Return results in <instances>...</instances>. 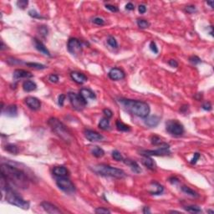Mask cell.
I'll return each instance as SVG.
<instances>
[{"instance_id": "obj_1", "label": "cell", "mask_w": 214, "mask_h": 214, "mask_svg": "<svg viewBox=\"0 0 214 214\" xmlns=\"http://www.w3.org/2000/svg\"><path fill=\"white\" fill-rule=\"evenodd\" d=\"M1 175L4 176L8 182L14 184L16 187L23 189L29 187L27 174L23 170L10 164L3 163L1 165Z\"/></svg>"}, {"instance_id": "obj_2", "label": "cell", "mask_w": 214, "mask_h": 214, "mask_svg": "<svg viewBox=\"0 0 214 214\" xmlns=\"http://www.w3.org/2000/svg\"><path fill=\"white\" fill-rule=\"evenodd\" d=\"M118 102L123 105L125 109L128 112L140 118L147 117L151 110L149 105L144 101L128 100V99H120L118 100Z\"/></svg>"}, {"instance_id": "obj_3", "label": "cell", "mask_w": 214, "mask_h": 214, "mask_svg": "<svg viewBox=\"0 0 214 214\" xmlns=\"http://www.w3.org/2000/svg\"><path fill=\"white\" fill-rule=\"evenodd\" d=\"M48 124L50 125L53 131L64 141L70 143L73 140V136L71 135V133L69 131L66 126L63 124L61 121H59L57 118H54V117L50 118L48 121Z\"/></svg>"}, {"instance_id": "obj_4", "label": "cell", "mask_w": 214, "mask_h": 214, "mask_svg": "<svg viewBox=\"0 0 214 214\" xmlns=\"http://www.w3.org/2000/svg\"><path fill=\"white\" fill-rule=\"evenodd\" d=\"M94 172L104 176H111L118 179H122L125 177V173L123 170L116 167H113L105 164H98L92 167Z\"/></svg>"}, {"instance_id": "obj_5", "label": "cell", "mask_w": 214, "mask_h": 214, "mask_svg": "<svg viewBox=\"0 0 214 214\" xmlns=\"http://www.w3.org/2000/svg\"><path fill=\"white\" fill-rule=\"evenodd\" d=\"M68 97L70 100V102L72 107L75 110L81 111L85 109L86 105H87V101H86L84 98L82 97L80 94L74 93V92H70L68 94Z\"/></svg>"}, {"instance_id": "obj_6", "label": "cell", "mask_w": 214, "mask_h": 214, "mask_svg": "<svg viewBox=\"0 0 214 214\" xmlns=\"http://www.w3.org/2000/svg\"><path fill=\"white\" fill-rule=\"evenodd\" d=\"M166 130L169 134L174 136H180L184 133V126L177 120L168 121L166 123Z\"/></svg>"}, {"instance_id": "obj_7", "label": "cell", "mask_w": 214, "mask_h": 214, "mask_svg": "<svg viewBox=\"0 0 214 214\" xmlns=\"http://www.w3.org/2000/svg\"><path fill=\"white\" fill-rule=\"evenodd\" d=\"M56 184L58 187L65 191V193H73L75 191V187L73 184V182L69 180L67 177H58L56 179Z\"/></svg>"}, {"instance_id": "obj_8", "label": "cell", "mask_w": 214, "mask_h": 214, "mask_svg": "<svg viewBox=\"0 0 214 214\" xmlns=\"http://www.w3.org/2000/svg\"><path fill=\"white\" fill-rule=\"evenodd\" d=\"M68 50L71 55H77L80 54L82 51V44L80 41L76 38H71L69 39L67 44Z\"/></svg>"}, {"instance_id": "obj_9", "label": "cell", "mask_w": 214, "mask_h": 214, "mask_svg": "<svg viewBox=\"0 0 214 214\" xmlns=\"http://www.w3.org/2000/svg\"><path fill=\"white\" fill-rule=\"evenodd\" d=\"M141 155L146 156H169L171 154V152L169 151V149L167 148H159L157 150L152 151V150H147V151H141L140 152Z\"/></svg>"}, {"instance_id": "obj_10", "label": "cell", "mask_w": 214, "mask_h": 214, "mask_svg": "<svg viewBox=\"0 0 214 214\" xmlns=\"http://www.w3.org/2000/svg\"><path fill=\"white\" fill-rule=\"evenodd\" d=\"M24 102L27 105V106L29 109L33 110H38L41 107V102L39 99L33 96H29V97L24 99Z\"/></svg>"}, {"instance_id": "obj_11", "label": "cell", "mask_w": 214, "mask_h": 214, "mask_svg": "<svg viewBox=\"0 0 214 214\" xmlns=\"http://www.w3.org/2000/svg\"><path fill=\"white\" fill-rule=\"evenodd\" d=\"M85 136L87 140H89L91 142H95V141H101L104 139V136L101 135L97 131H95L92 130H86L85 131Z\"/></svg>"}, {"instance_id": "obj_12", "label": "cell", "mask_w": 214, "mask_h": 214, "mask_svg": "<svg viewBox=\"0 0 214 214\" xmlns=\"http://www.w3.org/2000/svg\"><path fill=\"white\" fill-rule=\"evenodd\" d=\"M110 79H111L112 80H121L125 77V74L123 70L119 68H113L109 71Z\"/></svg>"}, {"instance_id": "obj_13", "label": "cell", "mask_w": 214, "mask_h": 214, "mask_svg": "<svg viewBox=\"0 0 214 214\" xmlns=\"http://www.w3.org/2000/svg\"><path fill=\"white\" fill-rule=\"evenodd\" d=\"M70 77L74 80L75 83H77L79 85H83L86 82L88 81V78L86 74L83 73L78 72V71H73L70 73Z\"/></svg>"}, {"instance_id": "obj_14", "label": "cell", "mask_w": 214, "mask_h": 214, "mask_svg": "<svg viewBox=\"0 0 214 214\" xmlns=\"http://www.w3.org/2000/svg\"><path fill=\"white\" fill-rule=\"evenodd\" d=\"M2 112L7 116L15 117L18 115V107L16 105H10L4 107V104L2 103Z\"/></svg>"}, {"instance_id": "obj_15", "label": "cell", "mask_w": 214, "mask_h": 214, "mask_svg": "<svg viewBox=\"0 0 214 214\" xmlns=\"http://www.w3.org/2000/svg\"><path fill=\"white\" fill-rule=\"evenodd\" d=\"M33 43H34L35 49L39 52H40L41 54H43L44 55H46V56H50V52L49 51V50L47 49L45 45L40 40L35 38V39H33Z\"/></svg>"}, {"instance_id": "obj_16", "label": "cell", "mask_w": 214, "mask_h": 214, "mask_svg": "<svg viewBox=\"0 0 214 214\" xmlns=\"http://www.w3.org/2000/svg\"><path fill=\"white\" fill-rule=\"evenodd\" d=\"M41 206L44 208V210L47 212L48 213L51 214H60L62 212L59 209L58 207L55 206L54 204L48 202H43L41 203Z\"/></svg>"}, {"instance_id": "obj_17", "label": "cell", "mask_w": 214, "mask_h": 214, "mask_svg": "<svg viewBox=\"0 0 214 214\" xmlns=\"http://www.w3.org/2000/svg\"><path fill=\"white\" fill-rule=\"evenodd\" d=\"M164 191V187L156 182H152L150 184V189L148 192L152 195H161Z\"/></svg>"}, {"instance_id": "obj_18", "label": "cell", "mask_w": 214, "mask_h": 214, "mask_svg": "<svg viewBox=\"0 0 214 214\" xmlns=\"http://www.w3.org/2000/svg\"><path fill=\"white\" fill-rule=\"evenodd\" d=\"M161 118L156 116H147L145 118V124L147 125L148 127H156V125H158Z\"/></svg>"}, {"instance_id": "obj_19", "label": "cell", "mask_w": 214, "mask_h": 214, "mask_svg": "<svg viewBox=\"0 0 214 214\" xmlns=\"http://www.w3.org/2000/svg\"><path fill=\"white\" fill-rule=\"evenodd\" d=\"M53 173L54 175L56 176L57 177H66L67 176L69 175V171L68 169L65 168L63 166H59V167H55L53 169Z\"/></svg>"}, {"instance_id": "obj_20", "label": "cell", "mask_w": 214, "mask_h": 214, "mask_svg": "<svg viewBox=\"0 0 214 214\" xmlns=\"http://www.w3.org/2000/svg\"><path fill=\"white\" fill-rule=\"evenodd\" d=\"M33 77V74H31L30 72L26 71L23 70H15L14 72V80H19V79L23 78H32Z\"/></svg>"}, {"instance_id": "obj_21", "label": "cell", "mask_w": 214, "mask_h": 214, "mask_svg": "<svg viewBox=\"0 0 214 214\" xmlns=\"http://www.w3.org/2000/svg\"><path fill=\"white\" fill-rule=\"evenodd\" d=\"M123 161L125 162V165L129 166L131 171L135 173H140L141 172V168H140V165L137 163L136 161H133V160H130V159H125L123 160Z\"/></svg>"}, {"instance_id": "obj_22", "label": "cell", "mask_w": 214, "mask_h": 214, "mask_svg": "<svg viewBox=\"0 0 214 214\" xmlns=\"http://www.w3.org/2000/svg\"><path fill=\"white\" fill-rule=\"evenodd\" d=\"M80 95L86 101H88V100H95V99L96 98L95 94L94 93L92 90H90V89H86V88L80 90Z\"/></svg>"}, {"instance_id": "obj_23", "label": "cell", "mask_w": 214, "mask_h": 214, "mask_svg": "<svg viewBox=\"0 0 214 214\" xmlns=\"http://www.w3.org/2000/svg\"><path fill=\"white\" fill-rule=\"evenodd\" d=\"M141 162H142V164L144 165L146 167H147L148 169L152 170V171L155 170L156 167L155 161H154L152 160V158H151L150 156H145L144 158L141 160Z\"/></svg>"}, {"instance_id": "obj_24", "label": "cell", "mask_w": 214, "mask_h": 214, "mask_svg": "<svg viewBox=\"0 0 214 214\" xmlns=\"http://www.w3.org/2000/svg\"><path fill=\"white\" fill-rule=\"evenodd\" d=\"M23 89L24 91L31 92L37 89V85L32 80H26L23 83Z\"/></svg>"}, {"instance_id": "obj_25", "label": "cell", "mask_w": 214, "mask_h": 214, "mask_svg": "<svg viewBox=\"0 0 214 214\" xmlns=\"http://www.w3.org/2000/svg\"><path fill=\"white\" fill-rule=\"evenodd\" d=\"M182 191L185 193V194L188 195V196H191L192 197H198L199 194L195 191L193 189H191L189 187H187V186H182Z\"/></svg>"}, {"instance_id": "obj_26", "label": "cell", "mask_w": 214, "mask_h": 214, "mask_svg": "<svg viewBox=\"0 0 214 214\" xmlns=\"http://www.w3.org/2000/svg\"><path fill=\"white\" fill-rule=\"evenodd\" d=\"M116 126L117 130L120 131H131V126L125 125L120 120H117L116 121Z\"/></svg>"}, {"instance_id": "obj_27", "label": "cell", "mask_w": 214, "mask_h": 214, "mask_svg": "<svg viewBox=\"0 0 214 214\" xmlns=\"http://www.w3.org/2000/svg\"><path fill=\"white\" fill-rule=\"evenodd\" d=\"M99 128L101 129L103 131H107L110 129V121L108 118H102L100 123H99Z\"/></svg>"}, {"instance_id": "obj_28", "label": "cell", "mask_w": 214, "mask_h": 214, "mask_svg": "<svg viewBox=\"0 0 214 214\" xmlns=\"http://www.w3.org/2000/svg\"><path fill=\"white\" fill-rule=\"evenodd\" d=\"M91 153L94 156L97 157V158H100V157H102V156L105 155V152L102 148L99 147V146H95V147L91 150Z\"/></svg>"}, {"instance_id": "obj_29", "label": "cell", "mask_w": 214, "mask_h": 214, "mask_svg": "<svg viewBox=\"0 0 214 214\" xmlns=\"http://www.w3.org/2000/svg\"><path fill=\"white\" fill-rule=\"evenodd\" d=\"M4 149H5L7 152H10V153H12V154H14V155H17V154L20 152L19 147L14 144L6 145V146H4Z\"/></svg>"}, {"instance_id": "obj_30", "label": "cell", "mask_w": 214, "mask_h": 214, "mask_svg": "<svg viewBox=\"0 0 214 214\" xmlns=\"http://www.w3.org/2000/svg\"><path fill=\"white\" fill-rule=\"evenodd\" d=\"M185 209H186L187 212H191V213H199V212H202L201 207L198 206H196V205H191V206H186Z\"/></svg>"}, {"instance_id": "obj_31", "label": "cell", "mask_w": 214, "mask_h": 214, "mask_svg": "<svg viewBox=\"0 0 214 214\" xmlns=\"http://www.w3.org/2000/svg\"><path fill=\"white\" fill-rule=\"evenodd\" d=\"M25 65L27 66L30 67V68H34V69H36V70H44L45 69L46 66L42 64H39V63H33V62H29V63H25Z\"/></svg>"}, {"instance_id": "obj_32", "label": "cell", "mask_w": 214, "mask_h": 214, "mask_svg": "<svg viewBox=\"0 0 214 214\" xmlns=\"http://www.w3.org/2000/svg\"><path fill=\"white\" fill-rule=\"evenodd\" d=\"M137 25L140 29H146L150 26V23L145 20H137Z\"/></svg>"}, {"instance_id": "obj_33", "label": "cell", "mask_w": 214, "mask_h": 214, "mask_svg": "<svg viewBox=\"0 0 214 214\" xmlns=\"http://www.w3.org/2000/svg\"><path fill=\"white\" fill-rule=\"evenodd\" d=\"M112 157L114 158V160H116V161H123V156L121 154V152H118L116 150L113 151L112 152Z\"/></svg>"}, {"instance_id": "obj_34", "label": "cell", "mask_w": 214, "mask_h": 214, "mask_svg": "<svg viewBox=\"0 0 214 214\" xmlns=\"http://www.w3.org/2000/svg\"><path fill=\"white\" fill-rule=\"evenodd\" d=\"M107 43L109 44L110 46L112 47V48H117L118 47V43H117L116 39H115L113 36H109L108 39H107Z\"/></svg>"}, {"instance_id": "obj_35", "label": "cell", "mask_w": 214, "mask_h": 214, "mask_svg": "<svg viewBox=\"0 0 214 214\" xmlns=\"http://www.w3.org/2000/svg\"><path fill=\"white\" fill-rule=\"evenodd\" d=\"M7 62H8L9 65H20V64L23 63L21 60H20V59H17L13 58V57H9V58L7 59Z\"/></svg>"}, {"instance_id": "obj_36", "label": "cell", "mask_w": 214, "mask_h": 214, "mask_svg": "<svg viewBox=\"0 0 214 214\" xmlns=\"http://www.w3.org/2000/svg\"><path fill=\"white\" fill-rule=\"evenodd\" d=\"M189 61L192 64V65H198V64H200V63H202V59L199 58V57H197V56H196V55H193V56H191L190 58H189Z\"/></svg>"}, {"instance_id": "obj_37", "label": "cell", "mask_w": 214, "mask_h": 214, "mask_svg": "<svg viewBox=\"0 0 214 214\" xmlns=\"http://www.w3.org/2000/svg\"><path fill=\"white\" fill-rule=\"evenodd\" d=\"M29 15L31 16L32 18H34V19H42L43 18L42 16L40 15V14H39L35 9H32L30 11H29Z\"/></svg>"}, {"instance_id": "obj_38", "label": "cell", "mask_w": 214, "mask_h": 214, "mask_svg": "<svg viewBox=\"0 0 214 214\" xmlns=\"http://www.w3.org/2000/svg\"><path fill=\"white\" fill-rule=\"evenodd\" d=\"M28 4H29V2H28L27 0H20V1H18V2H17V6L20 8H21V9L26 8Z\"/></svg>"}, {"instance_id": "obj_39", "label": "cell", "mask_w": 214, "mask_h": 214, "mask_svg": "<svg viewBox=\"0 0 214 214\" xmlns=\"http://www.w3.org/2000/svg\"><path fill=\"white\" fill-rule=\"evenodd\" d=\"M38 30H39L40 35H42L44 38H45L47 35H48V28H47L46 26H39Z\"/></svg>"}, {"instance_id": "obj_40", "label": "cell", "mask_w": 214, "mask_h": 214, "mask_svg": "<svg viewBox=\"0 0 214 214\" xmlns=\"http://www.w3.org/2000/svg\"><path fill=\"white\" fill-rule=\"evenodd\" d=\"M200 156H201V154H200V153H198V152H196V153H194V156H193V157H192V159L190 161V163L192 164V165H194V164L197 163V161L199 160V158H200Z\"/></svg>"}, {"instance_id": "obj_41", "label": "cell", "mask_w": 214, "mask_h": 214, "mask_svg": "<svg viewBox=\"0 0 214 214\" xmlns=\"http://www.w3.org/2000/svg\"><path fill=\"white\" fill-rule=\"evenodd\" d=\"M95 212L96 213H110L111 212L107 209V208H105V207H98L95 209Z\"/></svg>"}, {"instance_id": "obj_42", "label": "cell", "mask_w": 214, "mask_h": 214, "mask_svg": "<svg viewBox=\"0 0 214 214\" xmlns=\"http://www.w3.org/2000/svg\"><path fill=\"white\" fill-rule=\"evenodd\" d=\"M150 50L153 52V53H155V54H157L158 53V48H157V46H156V44L154 42V41H152L151 42V44H150Z\"/></svg>"}, {"instance_id": "obj_43", "label": "cell", "mask_w": 214, "mask_h": 214, "mask_svg": "<svg viewBox=\"0 0 214 214\" xmlns=\"http://www.w3.org/2000/svg\"><path fill=\"white\" fill-rule=\"evenodd\" d=\"M93 23L95 24H97V25H103V24H105V21L101 18L96 17V18H95L93 20Z\"/></svg>"}, {"instance_id": "obj_44", "label": "cell", "mask_w": 214, "mask_h": 214, "mask_svg": "<svg viewBox=\"0 0 214 214\" xmlns=\"http://www.w3.org/2000/svg\"><path fill=\"white\" fill-rule=\"evenodd\" d=\"M105 8H107V9H109L110 11L113 12V13H116V12L119 11V8H117L116 6L111 5V4H106V5H105Z\"/></svg>"}, {"instance_id": "obj_45", "label": "cell", "mask_w": 214, "mask_h": 214, "mask_svg": "<svg viewBox=\"0 0 214 214\" xmlns=\"http://www.w3.org/2000/svg\"><path fill=\"white\" fill-rule=\"evenodd\" d=\"M202 108H203V110H205L209 111V110H212V104H211L210 102H205V103H203V105H202Z\"/></svg>"}, {"instance_id": "obj_46", "label": "cell", "mask_w": 214, "mask_h": 214, "mask_svg": "<svg viewBox=\"0 0 214 214\" xmlns=\"http://www.w3.org/2000/svg\"><path fill=\"white\" fill-rule=\"evenodd\" d=\"M49 80L51 83H57L59 81V76L57 74H50V77H49Z\"/></svg>"}, {"instance_id": "obj_47", "label": "cell", "mask_w": 214, "mask_h": 214, "mask_svg": "<svg viewBox=\"0 0 214 214\" xmlns=\"http://www.w3.org/2000/svg\"><path fill=\"white\" fill-rule=\"evenodd\" d=\"M103 113L105 114V117L108 118V119H110V118H111V117L113 116V112L110 109L103 110Z\"/></svg>"}, {"instance_id": "obj_48", "label": "cell", "mask_w": 214, "mask_h": 214, "mask_svg": "<svg viewBox=\"0 0 214 214\" xmlns=\"http://www.w3.org/2000/svg\"><path fill=\"white\" fill-rule=\"evenodd\" d=\"M65 95H60L59 96V99H58V104L59 106H63L64 105V102H65Z\"/></svg>"}, {"instance_id": "obj_49", "label": "cell", "mask_w": 214, "mask_h": 214, "mask_svg": "<svg viewBox=\"0 0 214 214\" xmlns=\"http://www.w3.org/2000/svg\"><path fill=\"white\" fill-rule=\"evenodd\" d=\"M186 12H187L188 14H193L194 12H196V8L193 5H190V6H187L185 8Z\"/></svg>"}, {"instance_id": "obj_50", "label": "cell", "mask_w": 214, "mask_h": 214, "mask_svg": "<svg viewBox=\"0 0 214 214\" xmlns=\"http://www.w3.org/2000/svg\"><path fill=\"white\" fill-rule=\"evenodd\" d=\"M138 10H139V13H140V14H145L146 12V7L145 5H143V4H140L138 7Z\"/></svg>"}, {"instance_id": "obj_51", "label": "cell", "mask_w": 214, "mask_h": 214, "mask_svg": "<svg viewBox=\"0 0 214 214\" xmlns=\"http://www.w3.org/2000/svg\"><path fill=\"white\" fill-rule=\"evenodd\" d=\"M168 64H169V65H171V67H174V68H176L178 66V63L175 59H170L168 61Z\"/></svg>"}, {"instance_id": "obj_52", "label": "cell", "mask_w": 214, "mask_h": 214, "mask_svg": "<svg viewBox=\"0 0 214 214\" xmlns=\"http://www.w3.org/2000/svg\"><path fill=\"white\" fill-rule=\"evenodd\" d=\"M169 182H170L171 184H176V183L179 182V179L175 177V176H171V177L169 178Z\"/></svg>"}, {"instance_id": "obj_53", "label": "cell", "mask_w": 214, "mask_h": 214, "mask_svg": "<svg viewBox=\"0 0 214 214\" xmlns=\"http://www.w3.org/2000/svg\"><path fill=\"white\" fill-rule=\"evenodd\" d=\"M125 9L127 10H134L135 9V6L132 3H128V4L125 5Z\"/></svg>"}, {"instance_id": "obj_54", "label": "cell", "mask_w": 214, "mask_h": 214, "mask_svg": "<svg viewBox=\"0 0 214 214\" xmlns=\"http://www.w3.org/2000/svg\"><path fill=\"white\" fill-rule=\"evenodd\" d=\"M143 213H151L150 208L148 206H145L144 208H143Z\"/></svg>"}, {"instance_id": "obj_55", "label": "cell", "mask_w": 214, "mask_h": 214, "mask_svg": "<svg viewBox=\"0 0 214 214\" xmlns=\"http://www.w3.org/2000/svg\"><path fill=\"white\" fill-rule=\"evenodd\" d=\"M5 49H7V47L5 46V44H4V43L3 42V41H1V50L2 51L4 50Z\"/></svg>"}, {"instance_id": "obj_56", "label": "cell", "mask_w": 214, "mask_h": 214, "mask_svg": "<svg viewBox=\"0 0 214 214\" xmlns=\"http://www.w3.org/2000/svg\"><path fill=\"white\" fill-rule=\"evenodd\" d=\"M206 4H209V5L211 6V8H213V4H214L213 1H207V2H206Z\"/></svg>"}, {"instance_id": "obj_57", "label": "cell", "mask_w": 214, "mask_h": 214, "mask_svg": "<svg viewBox=\"0 0 214 214\" xmlns=\"http://www.w3.org/2000/svg\"><path fill=\"white\" fill-rule=\"evenodd\" d=\"M207 212H210V213H214L213 211H212V210H208L207 211Z\"/></svg>"}]
</instances>
